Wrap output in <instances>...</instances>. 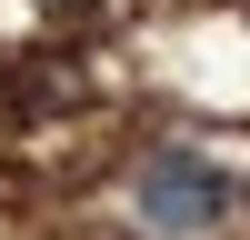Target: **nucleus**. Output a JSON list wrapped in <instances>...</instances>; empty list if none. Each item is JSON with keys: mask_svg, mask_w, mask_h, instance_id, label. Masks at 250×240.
<instances>
[{"mask_svg": "<svg viewBox=\"0 0 250 240\" xmlns=\"http://www.w3.org/2000/svg\"><path fill=\"white\" fill-rule=\"evenodd\" d=\"M130 200H140L150 230L190 240V230H220L230 180H220V160H200V150H150V160H140V180H130Z\"/></svg>", "mask_w": 250, "mask_h": 240, "instance_id": "f257e3e1", "label": "nucleus"}, {"mask_svg": "<svg viewBox=\"0 0 250 240\" xmlns=\"http://www.w3.org/2000/svg\"><path fill=\"white\" fill-rule=\"evenodd\" d=\"M50 10H70V0H50Z\"/></svg>", "mask_w": 250, "mask_h": 240, "instance_id": "f03ea898", "label": "nucleus"}]
</instances>
